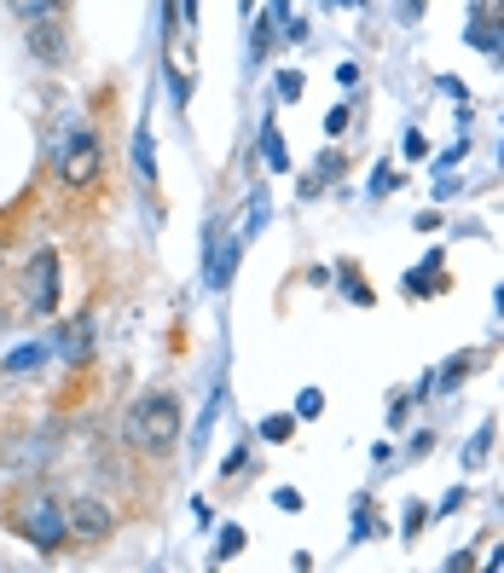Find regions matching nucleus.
Instances as JSON below:
<instances>
[{
    "label": "nucleus",
    "instance_id": "obj_1",
    "mask_svg": "<svg viewBox=\"0 0 504 573\" xmlns=\"http://www.w3.org/2000/svg\"><path fill=\"white\" fill-rule=\"evenodd\" d=\"M180 400H168V394H145L128 406V440L140 446V452H174V440H180Z\"/></svg>",
    "mask_w": 504,
    "mask_h": 573
},
{
    "label": "nucleus",
    "instance_id": "obj_2",
    "mask_svg": "<svg viewBox=\"0 0 504 573\" xmlns=\"http://www.w3.org/2000/svg\"><path fill=\"white\" fill-rule=\"evenodd\" d=\"M53 163H58V180H64L70 191L99 186V168H105L99 134H93L87 122H70V128H64V139H58V151H53Z\"/></svg>",
    "mask_w": 504,
    "mask_h": 573
},
{
    "label": "nucleus",
    "instance_id": "obj_3",
    "mask_svg": "<svg viewBox=\"0 0 504 573\" xmlns=\"http://www.w3.org/2000/svg\"><path fill=\"white\" fill-rule=\"evenodd\" d=\"M12 533L35 550H58L70 539V510L58 504V498H24V504H12Z\"/></svg>",
    "mask_w": 504,
    "mask_h": 573
},
{
    "label": "nucleus",
    "instance_id": "obj_4",
    "mask_svg": "<svg viewBox=\"0 0 504 573\" xmlns=\"http://www.w3.org/2000/svg\"><path fill=\"white\" fill-rule=\"evenodd\" d=\"M24 307H29V319H53V307H58V255L53 249H35V255H29Z\"/></svg>",
    "mask_w": 504,
    "mask_h": 573
},
{
    "label": "nucleus",
    "instance_id": "obj_5",
    "mask_svg": "<svg viewBox=\"0 0 504 573\" xmlns=\"http://www.w3.org/2000/svg\"><path fill=\"white\" fill-rule=\"evenodd\" d=\"M70 533H82V539H105V533H111V510H105L99 498H76V504H70Z\"/></svg>",
    "mask_w": 504,
    "mask_h": 573
},
{
    "label": "nucleus",
    "instance_id": "obj_6",
    "mask_svg": "<svg viewBox=\"0 0 504 573\" xmlns=\"http://www.w3.org/2000/svg\"><path fill=\"white\" fill-rule=\"evenodd\" d=\"M29 53L47 58V64H64V35H58V18H41V24H29Z\"/></svg>",
    "mask_w": 504,
    "mask_h": 573
},
{
    "label": "nucleus",
    "instance_id": "obj_7",
    "mask_svg": "<svg viewBox=\"0 0 504 573\" xmlns=\"http://www.w3.org/2000/svg\"><path fill=\"white\" fill-rule=\"evenodd\" d=\"M87 348H93V313H82V319H70V330L58 336V354L70 359V365H82Z\"/></svg>",
    "mask_w": 504,
    "mask_h": 573
},
{
    "label": "nucleus",
    "instance_id": "obj_8",
    "mask_svg": "<svg viewBox=\"0 0 504 573\" xmlns=\"http://www.w3.org/2000/svg\"><path fill=\"white\" fill-rule=\"evenodd\" d=\"M6 6H12L24 24H41V18H58V12H64V0H6Z\"/></svg>",
    "mask_w": 504,
    "mask_h": 573
},
{
    "label": "nucleus",
    "instance_id": "obj_9",
    "mask_svg": "<svg viewBox=\"0 0 504 573\" xmlns=\"http://www.w3.org/2000/svg\"><path fill=\"white\" fill-rule=\"evenodd\" d=\"M134 168H140V180L145 186H151V180H157V157H151V134H134Z\"/></svg>",
    "mask_w": 504,
    "mask_h": 573
},
{
    "label": "nucleus",
    "instance_id": "obj_10",
    "mask_svg": "<svg viewBox=\"0 0 504 573\" xmlns=\"http://www.w3.org/2000/svg\"><path fill=\"white\" fill-rule=\"evenodd\" d=\"M261 157H267V168H284V163H290V151H284V139H279V128H273V122L261 128Z\"/></svg>",
    "mask_w": 504,
    "mask_h": 573
},
{
    "label": "nucleus",
    "instance_id": "obj_11",
    "mask_svg": "<svg viewBox=\"0 0 504 573\" xmlns=\"http://www.w3.org/2000/svg\"><path fill=\"white\" fill-rule=\"evenodd\" d=\"M487 446H493V423H481L476 440L464 446V469H481V464H487Z\"/></svg>",
    "mask_w": 504,
    "mask_h": 573
},
{
    "label": "nucleus",
    "instance_id": "obj_12",
    "mask_svg": "<svg viewBox=\"0 0 504 573\" xmlns=\"http://www.w3.org/2000/svg\"><path fill=\"white\" fill-rule=\"evenodd\" d=\"M435 273H441V249H435V255H429L412 278H406V290H412V296H418V290H435Z\"/></svg>",
    "mask_w": 504,
    "mask_h": 573
},
{
    "label": "nucleus",
    "instance_id": "obj_13",
    "mask_svg": "<svg viewBox=\"0 0 504 573\" xmlns=\"http://www.w3.org/2000/svg\"><path fill=\"white\" fill-rule=\"evenodd\" d=\"M238 550H244V527H221V550H215V562L238 556Z\"/></svg>",
    "mask_w": 504,
    "mask_h": 573
},
{
    "label": "nucleus",
    "instance_id": "obj_14",
    "mask_svg": "<svg viewBox=\"0 0 504 573\" xmlns=\"http://www.w3.org/2000/svg\"><path fill=\"white\" fill-rule=\"evenodd\" d=\"M290 429H296V417H267V423H261L267 440H290Z\"/></svg>",
    "mask_w": 504,
    "mask_h": 573
},
{
    "label": "nucleus",
    "instance_id": "obj_15",
    "mask_svg": "<svg viewBox=\"0 0 504 573\" xmlns=\"http://www.w3.org/2000/svg\"><path fill=\"white\" fill-rule=\"evenodd\" d=\"M423 521H429V510H423V504H412V510H406V521H400V533H406V539H418Z\"/></svg>",
    "mask_w": 504,
    "mask_h": 573
},
{
    "label": "nucleus",
    "instance_id": "obj_16",
    "mask_svg": "<svg viewBox=\"0 0 504 573\" xmlns=\"http://www.w3.org/2000/svg\"><path fill=\"white\" fill-rule=\"evenodd\" d=\"M35 359H47V348H24V354L6 359V371H35Z\"/></svg>",
    "mask_w": 504,
    "mask_h": 573
},
{
    "label": "nucleus",
    "instance_id": "obj_17",
    "mask_svg": "<svg viewBox=\"0 0 504 573\" xmlns=\"http://www.w3.org/2000/svg\"><path fill=\"white\" fill-rule=\"evenodd\" d=\"M325 174H342V157H319V168H313L308 191H319V180H325ZM325 186H331V180H325Z\"/></svg>",
    "mask_w": 504,
    "mask_h": 573
},
{
    "label": "nucleus",
    "instance_id": "obj_18",
    "mask_svg": "<svg viewBox=\"0 0 504 573\" xmlns=\"http://www.w3.org/2000/svg\"><path fill=\"white\" fill-rule=\"evenodd\" d=\"M279 99H302V76L296 70H279Z\"/></svg>",
    "mask_w": 504,
    "mask_h": 573
},
{
    "label": "nucleus",
    "instance_id": "obj_19",
    "mask_svg": "<svg viewBox=\"0 0 504 573\" xmlns=\"http://www.w3.org/2000/svg\"><path fill=\"white\" fill-rule=\"evenodd\" d=\"M319 406H325V400H319V388H302V400H296V417H319Z\"/></svg>",
    "mask_w": 504,
    "mask_h": 573
},
{
    "label": "nucleus",
    "instance_id": "obj_20",
    "mask_svg": "<svg viewBox=\"0 0 504 573\" xmlns=\"http://www.w3.org/2000/svg\"><path fill=\"white\" fill-rule=\"evenodd\" d=\"M279 510H290V516H296V510H302V492H296V487H279Z\"/></svg>",
    "mask_w": 504,
    "mask_h": 573
},
{
    "label": "nucleus",
    "instance_id": "obj_21",
    "mask_svg": "<svg viewBox=\"0 0 504 573\" xmlns=\"http://www.w3.org/2000/svg\"><path fill=\"white\" fill-rule=\"evenodd\" d=\"M342 128H348V110L336 105V110H331V116H325V134H342Z\"/></svg>",
    "mask_w": 504,
    "mask_h": 573
},
{
    "label": "nucleus",
    "instance_id": "obj_22",
    "mask_svg": "<svg viewBox=\"0 0 504 573\" xmlns=\"http://www.w3.org/2000/svg\"><path fill=\"white\" fill-rule=\"evenodd\" d=\"M406 157H429V145H423V134H418V128L406 134Z\"/></svg>",
    "mask_w": 504,
    "mask_h": 573
},
{
    "label": "nucleus",
    "instance_id": "obj_23",
    "mask_svg": "<svg viewBox=\"0 0 504 573\" xmlns=\"http://www.w3.org/2000/svg\"><path fill=\"white\" fill-rule=\"evenodd\" d=\"M273 18H290V0H273Z\"/></svg>",
    "mask_w": 504,
    "mask_h": 573
},
{
    "label": "nucleus",
    "instance_id": "obj_24",
    "mask_svg": "<svg viewBox=\"0 0 504 573\" xmlns=\"http://www.w3.org/2000/svg\"><path fill=\"white\" fill-rule=\"evenodd\" d=\"M418 6H423V0H418Z\"/></svg>",
    "mask_w": 504,
    "mask_h": 573
}]
</instances>
